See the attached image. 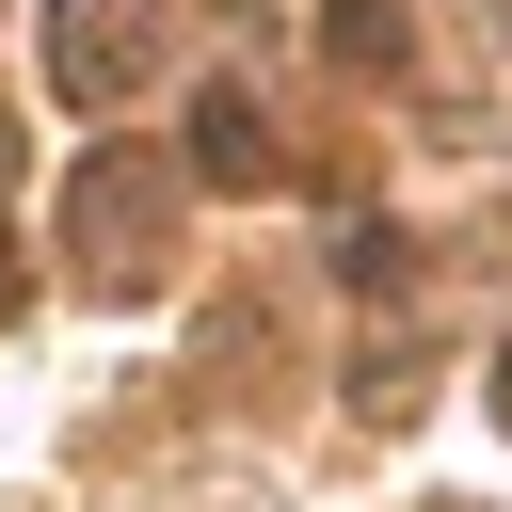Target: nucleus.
Returning <instances> with one entry per match:
<instances>
[{
  "instance_id": "nucleus-1",
  "label": "nucleus",
  "mask_w": 512,
  "mask_h": 512,
  "mask_svg": "<svg viewBox=\"0 0 512 512\" xmlns=\"http://www.w3.org/2000/svg\"><path fill=\"white\" fill-rule=\"evenodd\" d=\"M176 192H192V176H176L160 144H96V160H80V192H64V240L96 256V288H144V272L176 256Z\"/></svg>"
},
{
  "instance_id": "nucleus-2",
  "label": "nucleus",
  "mask_w": 512,
  "mask_h": 512,
  "mask_svg": "<svg viewBox=\"0 0 512 512\" xmlns=\"http://www.w3.org/2000/svg\"><path fill=\"white\" fill-rule=\"evenodd\" d=\"M160 48H176V0H48V80H64L80 112H112Z\"/></svg>"
},
{
  "instance_id": "nucleus-3",
  "label": "nucleus",
  "mask_w": 512,
  "mask_h": 512,
  "mask_svg": "<svg viewBox=\"0 0 512 512\" xmlns=\"http://www.w3.org/2000/svg\"><path fill=\"white\" fill-rule=\"evenodd\" d=\"M176 176H208V192H272V176H288L256 80H208V96H192V160H176Z\"/></svg>"
},
{
  "instance_id": "nucleus-4",
  "label": "nucleus",
  "mask_w": 512,
  "mask_h": 512,
  "mask_svg": "<svg viewBox=\"0 0 512 512\" xmlns=\"http://www.w3.org/2000/svg\"><path fill=\"white\" fill-rule=\"evenodd\" d=\"M416 368H432L416 336H368V352H352V400H368V416H416V400H432Z\"/></svg>"
},
{
  "instance_id": "nucleus-5",
  "label": "nucleus",
  "mask_w": 512,
  "mask_h": 512,
  "mask_svg": "<svg viewBox=\"0 0 512 512\" xmlns=\"http://www.w3.org/2000/svg\"><path fill=\"white\" fill-rule=\"evenodd\" d=\"M320 48H336L352 80H384V64H400V0H336V16H320Z\"/></svg>"
},
{
  "instance_id": "nucleus-6",
  "label": "nucleus",
  "mask_w": 512,
  "mask_h": 512,
  "mask_svg": "<svg viewBox=\"0 0 512 512\" xmlns=\"http://www.w3.org/2000/svg\"><path fill=\"white\" fill-rule=\"evenodd\" d=\"M336 272H352V288H416V240H400V224H352Z\"/></svg>"
},
{
  "instance_id": "nucleus-7",
  "label": "nucleus",
  "mask_w": 512,
  "mask_h": 512,
  "mask_svg": "<svg viewBox=\"0 0 512 512\" xmlns=\"http://www.w3.org/2000/svg\"><path fill=\"white\" fill-rule=\"evenodd\" d=\"M16 304H32V288H16V256H0V320H16Z\"/></svg>"
},
{
  "instance_id": "nucleus-8",
  "label": "nucleus",
  "mask_w": 512,
  "mask_h": 512,
  "mask_svg": "<svg viewBox=\"0 0 512 512\" xmlns=\"http://www.w3.org/2000/svg\"><path fill=\"white\" fill-rule=\"evenodd\" d=\"M496 416H512V352H496Z\"/></svg>"
},
{
  "instance_id": "nucleus-9",
  "label": "nucleus",
  "mask_w": 512,
  "mask_h": 512,
  "mask_svg": "<svg viewBox=\"0 0 512 512\" xmlns=\"http://www.w3.org/2000/svg\"><path fill=\"white\" fill-rule=\"evenodd\" d=\"M480 16H496V32H512V0H480Z\"/></svg>"
},
{
  "instance_id": "nucleus-10",
  "label": "nucleus",
  "mask_w": 512,
  "mask_h": 512,
  "mask_svg": "<svg viewBox=\"0 0 512 512\" xmlns=\"http://www.w3.org/2000/svg\"><path fill=\"white\" fill-rule=\"evenodd\" d=\"M0 176H16V128H0Z\"/></svg>"
}]
</instances>
